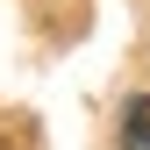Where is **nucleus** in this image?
Returning <instances> with one entry per match:
<instances>
[{"label":"nucleus","mask_w":150,"mask_h":150,"mask_svg":"<svg viewBox=\"0 0 150 150\" xmlns=\"http://www.w3.org/2000/svg\"><path fill=\"white\" fill-rule=\"evenodd\" d=\"M122 150H150V93L129 100V115H122Z\"/></svg>","instance_id":"obj_1"}]
</instances>
